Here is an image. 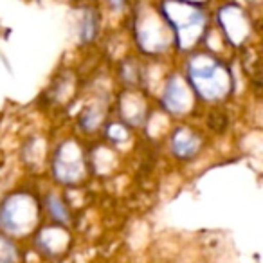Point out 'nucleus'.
<instances>
[{
  "mask_svg": "<svg viewBox=\"0 0 263 263\" xmlns=\"http://www.w3.org/2000/svg\"><path fill=\"white\" fill-rule=\"evenodd\" d=\"M49 209H51L52 216H54L56 220H63V222H67V211L62 205V202H60L56 197L49 198Z\"/></svg>",
  "mask_w": 263,
  "mask_h": 263,
  "instance_id": "obj_4",
  "label": "nucleus"
},
{
  "mask_svg": "<svg viewBox=\"0 0 263 263\" xmlns=\"http://www.w3.org/2000/svg\"><path fill=\"white\" fill-rule=\"evenodd\" d=\"M0 263H15V251L9 241L0 238Z\"/></svg>",
  "mask_w": 263,
  "mask_h": 263,
  "instance_id": "obj_3",
  "label": "nucleus"
},
{
  "mask_svg": "<svg viewBox=\"0 0 263 263\" xmlns=\"http://www.w3.org/2000/svg\"><path fill=\"white\" fill-rule=\"evenodd\" d=\"M173 148H175L177 155L187 157L197 150V137L191 136V134H184V130H179L173 136Z\"/></svg>",
  "mask_w": 263,
  "mask_h": 263,
  "instance_id": "obj_2",
  "label": "nucleus"
},
{
  "mask_svg": "<svg viewBox=\"0 0 263 263\" xmlns=\"http://www.w3.org/2000/svg\"><path fill=\"white\" fill-rule=\"evenodd\" d=\"M110 4H112L114 8H121V6H123V0H110Z\"/></svg>",
  "mask_w": 263,
  "mask_h": 263,
  "instance_id": "obj_5",
  "label": "nucleus"
},
{
  "mask_svg": "<svg viewBox=\"0 0 263 263\" xmlns=\"http://www.w3.org/2000/svg\"><path fill=\"white\" fill-rule=\"evenodd\" d=\"M223 70L213 58L197 56L190 62V81L193 88L205 99H216L226 92Z\"/></svg>",
  "mask_w": 263,
  "mask_h": 263,
  "instance_id": "obj_1",
  "label": "nucleus"
}]
</instances>
